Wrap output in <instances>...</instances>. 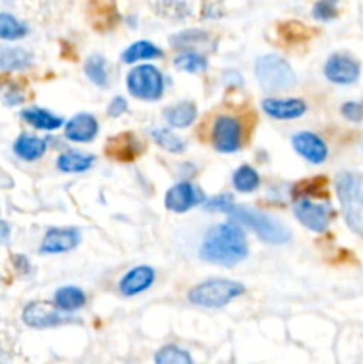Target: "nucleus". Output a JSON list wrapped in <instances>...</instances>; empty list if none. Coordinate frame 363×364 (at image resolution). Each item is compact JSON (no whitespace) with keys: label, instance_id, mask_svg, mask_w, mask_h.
Instances as JSON below:
<instances>
[{"label":"nucleus","instance_id":"obj_1","mask_svg":"<svg viewBox=\"0 0 363 364\" xmlns=\"http://www.w3.org/2000/svg\"><path fill=\"white\" fill-rule=\"evenodd\" d=\"M201 259L223 267H233L248 256L244 231L238 224L224 223L206 231L199 249Z\"/></svg>","mask_w":363,"mask_h":364},{"label":"nucleus","instance_id":"obj_2","mask_svg":"<svg viewBox=\"0 0 363 364\" xmlns=\"http://www.w3.org/2000/svg\"><path fill=\"white\" fill-rule=\"evenodd\" d=\"M337 194L349 230L363 237V174H338Z\"/></svg>","mask_w":363,"mask_h":364},{"label":"nucleus","instance_id":"obj_3","mask_svg":"<svg viewBox=\"0 0 363 364\" xmlns=\"http://www.w3.org/2000/svg\"><path fill=\"white\" fill-rule=\"evenodd\" d=\"M228 215L235 220V223H241L244 226L251 228L256 235H258L260 240L267 242V244H287L290 240V231L285 224H281L280 220L274 219V217L267 215V213L258 212V210L246 208V206H235L231 205L226 210Z\"/></svg>","mask_w":363,"mask_h":364},{"label":"nucleus","instance_id":"obj_4","mask_svg":"<svg viewBox=\"0 0 363 364\" xmlns=\"http://www.w3.org/2000/svg\"><path fill=\"white\" fill-rule=\"evenodd\" d=\"M255 71L256 78H258V84L262 85L263 91H287V89L294 87L295 82H298V77H295L290 64L283 57L276 55V53L260 57L256 60Z\"/></svg>","mask_w":363,"mask_h":364},{"label":"nucleus","instance_id":"obj_5","mask_svg":"<svg viewBox=\"0 0 363 364\" xmlns=\"http://www.w3.org/2000/svg\"><path fill=\"white\" fill-rule=\"evenodd\" d=\"M244 294V287L241 283L228 279H212L198 284L189 291V301L199 308H223L230 304L233 299Z\"/></svg>","mask_w":363,"mask_h":364},{"label":"nucleus","instance_id":"obj_6","mask_svg":"<svg viewBox=\"0 0 363 364\" xmlns=\"http://www.w3.org/2000/svg\"><path fill=\"white\" fill-rule=\"evenodd\" d=\"M127 85L130 95L135 98L146 100V102H155L164 92V80L160 71L155 66H137L128 73Z\"/></svg>","mask_w":363,"mask_h":364},{"label":"nucleus","instance_id":"obj_7","mask_svg":"<svg viewBox=\"0 0 363 364\" xmlns=\"http://www.w3.org/2000/svg\"><path fill=\"white\" fill-rule=\"evenodd\" d=\"M212 142L221 153L237 151L242 144L241 123L231 116L217 117L212 128Z\"/></svg>","mask_w":363,"mask_h":364},{"label":"nucleus","instance_id":"obj_8","mask_svg":"<svg viewBox=\"0 0 363 364\" xmlns=\"http://www.w3.org/2000/svg\"><path fill=\"white\" fill-rule=\"evenodd\" d=\"M294 213L302 226L308 228L310 231H315V233H324L330 226L331 212L327 205H317L310 199H301V201L295 203Z\"/></svg>","mask_w":363,"mask_h":364},{"label":"nucleus","instance_id":"obj_9","mask_svg":"<svg viewBox=\"0 0 363 364\" xmlns=\"http://www.w3.org/2000/svg\"><path fill=\"white\" fill-rule=\"evenodd\" d=\"M324 75L330 82L340 85L354 84L359 77V64L358 60L352 59L351 55L345 53H335L327 59L324 66Z\"/></svg>","mask_w":363,"mask_h":364},{"label":"nucleus","instance_id":"obj_10","mask_svg":"<svg viewBox=\"0 0 363 364\" xmlns=\"http://www.w3.org/2000/svg\"><path fill=\"white\" fill-rule=\"evenodd\" d=\"M205 201V194L189 181H182L171 187L166 194V208L171 212H187L192 206H198Z\"/></svg>","mask_w":363,"mask_h":364},{"label":"nucleus","instance_id":"obj_11","mask_svg":"<svg viewBox=\"0 0 363 364\" xmlns=\"http://www.w3.org/2000/svg\"><path fill=\"white\" fill-rule=\"evenodd\" d=\"M23 322L31 327L45 329V327L57 326V323L66 322V316L60 313L57 306L48 304V302H32L25 308Z\"/></svg>","mask_w":363,"mask_h":364},{"label":"nucleus","instance_id":"obj_12","mask_svg":"<svg viewBox=\"0 0 363 364\" xmlns=\"http://www.w3.org/2000/svg\"><path fill=\"white\" fill-rule=\"evenodd\" d=\"M80 242V233L73 228H56L45 235L41 244V252L45 255H60L75 249Z\"/></svg>","mask_w":363,"mask_h":364},{"label":"nucleus","instance_id":"obj_13","mask_svg":"<svg viewBox=\"0 0 363 364\" xmlns=\"http://www.w3.org/2000/svg\"><path fill=\"white\" fill-rule=\"evenodd\" d=\"M292 146L295 151L312 164H322L327 159V146L319 135L301 132L292 137Z\"/></svg>","mask_w":363,"mask_h":364},{"label":"nucleus","instance_id":"obj_14","mask_svg":"<svg viewBox=\"0 0 363 364\" xmlns=\"http://www.w3.org/2000/svg\"><path fill=\"white\" fill-rule=\"evenodd\" d=\"M64 134L73 142H89L98 134V123L91 114H77L68 121Z\"/></svg>","mask_w":363,"mask_h":364},{"label":"nucleus","instance_id":"obj_15","mask_svg":"<svg viewBox=\"0 0 363 364\" xmlns=\"http://www.w3.org/2000/svg\"><path fill=\"white\" fill-rule=\"evenodd\" d=\"M263 110L276 119H295L306 112V105L301 100H276L267 98L262 102Z\"/></svg>","mask_w":363,"mask_h":364},{"label":"nucleus","instance_id":"obj_16","mask_svg":"<svg viewBox=\"0 0 363 364\" xmlns=\"http://www.w3.org/2000/svg\"><path fill=\"white\" fill-rule=\"evenodd\" d=\"M153 279H155V272L149 267H137V269L130 270L127 276L121 279L120 283V291L127 297H132V295H137L141 291L148 290L153 284Z\"/></svg>","mask_w":363,"mask_h":364},{"label":"nucleus","instance_id":"obj_17","mask_svg":"<svg viewBox=\"0 0 363 364\" xmlns=\"http://www.w3.org/2000/svg\"><path fill=\"white\" fill-rule=\"evenodd\" d=\"M139 153H141V146L132 134L116 135L107 144V155L120 160V162H130Z\"/></svg>","mask_w":363,"mask_h":364},{"label":"nucleus","instance_id":"obj_18","mask_svg":"<svg viewBox=\"0 0 363 364\" xmlns=\"http://www.w3.org/2000/svg\"><path fill=\"white\" fill-rule=\"evenodd\" d=\"M32 64V53L23 48L0 46V68L7 71L25 70Z\"/></svg>","mask_w":363,"mask_h":364},{"label":"nucleus","instance_id":"obj_19","mask_svg":"<svg viewBox=\"0 0 363 364\" xmlns=\"http://www.w3.org/2000/svg\"><path fill=\"white\" fill-rule=\"evenodd\" d=\"M21 117L34 128H39V130H56V128H59L60 124H63V119H60V117L53 116L48 110L38 109V107L25 109L23 112H21Z\"/></svg>","mask_w":363,"mask_h":364},{"label":"nucleus","instance_id":"obj_20","mask_svg":"<svg viewBox=\"0 0 363 364\" xmlns=\"http://www.w3.org/2000/svg\"><path fill=\"white\" fill-rule=\"evenodd\" d=\"M46 151V142L32 135H21L14 142V153L23 160H38Z\"/></svg>","mask_w":363,"mask_h":364},{"label":"nucleus","instance_id":"obj_21","mask_svg":"<svg viewBox=\"0 0 363 364\" xmlns=\"http://www.w3.org/2000/svg\"><path fill=\"white\" fill-rule=\"evenodd\" d=\"M95 162V156L85 155V153L78 151H68L63 153L57 160V167L63 173H82V171H88L89 167Z\"/></svg>","mask_w":363,"mask_h":364},{"label":"nucleus","instance_id":"obj_22","mask_svg":"<svg viewBox=\"0 0 363 364\" xmlns=\"http://www.w3.org/2000/svg\"><path fill=\"white\" fill-rule=\"evenodd\" d=\"M85 304V295L75 287H64L57 290L56 306L60 311H77Z\"/></svg>","mask_w":363,"mask_h":364},{"label":"nucleus","instance_id":"obj_23","mask_svg":"<svg viewBox=\"0 0 363 364\" xmlns=\"http://www.w3.org/2000/svg\"><path fill=\"white\" fill-rule=\"evenodd\" d=\"M159 57H162L160 48H157L155 45H152V43H148V41H137L125 50L123 55H121V59H123V63H127V64H134V63H137V60L159 59Z\"/></svg>","mask_w":363,"mask_h":364},{"label":"nucleus","instance_id":"obj_24","mask_svg":"<svg viewBox=\"0 0 363 364\" xmlns=\"http://www.w3.org/2000/svg\"><path fill=\"white\" fill-rule=\"evenodd\" d=\"M166 119L174 128H187L196 119V107L192 103L184 102L166 110Z\"/></svg>","mask_w":363,"mask_h":364},{"label":"nucleus","instance_id":"obj_25","mask_svg":"<svg viewBox=\"0 0 363 364\" xmlns=\"http://www.w3.org/2000/svg\"><path fill=\"white\" fill-rule=\"evenodd\" d=\"M85 75L89 77V80L93 84L100 85V87H105L107 80H109V71H107V63L102 55H91L85 60Z\"/></svg>","mask_w":363,"mask_h":364},{"label":"nucleus","instance_id":"obj_26","mask_svg":"<svg viewBox=\"0 0 363 364\" xmlns=\"http://www.w3.org/2000/svg\"><path fill=\"white\" fill-rule=\"evenodd\" d=\"M260 185V178L256 171L249 166H242L241 169L235 171L233 174V187L238 192H253Z\"/></svg>","mask_w":363,"mask_h":364},{"label":"nucleus","instance_id":"obj_27","mask_svg":"<svg viewBox=\"0 0 363 364\" xmlns=\"http://www.w3.org/2000/svg\"><path fill=\"white\" fill-rule=\"evenodd\" d=\"M174 66L189 73H201L206 70V59L198 52H185L174 57Z\"/></svg>","mask_w":363,"mask_h":364},{"label":"nucleus","instance_id":"obj_28","mask_svg":"<svg viewBox=\"0 0 363 364\" xmlns=\"http://www.w3.org/2000/svg\"><path fill=\"white\" fill-rule=\"evenodd\" d=\"M27 34V27L11 14H0V39H20Z\"/></svg>","mask_w":363,"mask_h":364},{"label":"nucleus","instance_id":"obj_29","mask_svg":"<svg viewBox=\"0 0 363 364\" xmlns=\"http://www.w3.org/2000/svg\"><path fill=\"white\" fill-rule=\"evenodd\" d=\"M152 137L160 148H164L169 153H182L185 149V142L180 137H177L173 132L166 130V128H157V130H153Z\"/></svg>","mask_w":363,"mask_h":364},{"label":"nucleus","instance_id":"obj_30","mask_svg":"<svg viewBox=\"0 0 363 364\" xmlns=\"http://www.w3.org/2000/svg\"><path fill=\"white\" fill-rule=\"evenodd\" d=\"M155 361L157 364H191L192 359L187 352L169 345V347L160 348L159 354L155 355Z\"/></svg>","mask_w":363,"mask_h":364},{"label":"nucleus","instance_id":"obj_31","mask_svg":"<svg viewBox=\"0 0 363 364\" xmlns=\"http://www.w3.org/2000/svg\"><path fill=\"white\" fill-rule=\"evenodd\" d=\"M210 36L203 31H187V32H182V34L174 36L171 39L173 46L177 48H191L194 45H203V43L209 41Z\"/></svg>","mask_w":363,"mask_h":364},{"label":"nucleus","instance_id":"obj_32","mask_svg":"<svg viewBox=\"0 0 363 364\" xmlns=\"http://www.w3.org/2000/svg\"><path fill=\"white\" fill-rule=\"evenodd\" d=\"M337 0H319L313 7V16L320 21H327L331 18L337 16V6H335Z\"/></svg>","mask_w":363,"mask_h":364},{"label":"nucleus","instance_id":"obj_33","mask_svg":"<svg viewBox=\"0 0 363 364\" xmlns=\"http://www.w3.org/2000/svg\"><path fill=\"white\" fill-rule=\"evenodd\" d=\"M342 114L345 119L352 121V123H359L363 121V103L358 102H347L342 105Z\"/></svg>","mask_w":363,"mask_h":364},{"label":"nucleus","instance_id":"obj_34","mask_svg":"<svg viewBox=\"0 0 363 364\" xmlns=\"http://www.w3.org/2000/svg\"><path fill=\"white\" fill-rule=\"evenodd\" d=\"M231 205H233V199L230 196H217L212 201L206 203V210L209 212H226Z\"/></svg>","mask_w":363,"mask_h":364},{"label":"nucleus","instance_id":"obj_35","mask_svg":"<svg viewBox=\"0 0 363 364\" xmlns=\"http://www.w3.org/2000/svg\"><path fill=\"white\" fill-rule=\"evenodd\" d=\"M125 110H127V100L121 98V96H117V98H114L112 102H110L109 116L117 117V116H121V114H123Z\"/></svg>","mask_w":363,"mask_h":364},{"label":"nucleus","instance_id":"obj_36","mask_svg":"<svg viewBox=\"0 0 363 364\" xmlns=\"http://www.w3.org/2000/svg\"><path fill=\"white\" fill-rule=\"evenodd\" d=\"M9 226H7L4 220H0V242H7V238H9Z\"/></svg>","mask_w":363,"mask_h":364}]
</instances>
